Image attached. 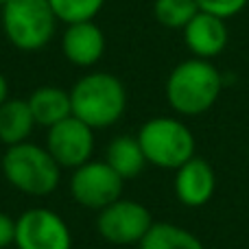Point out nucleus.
Instances as JSON below:
<instances>
[{
    "mask_svg": "<svg viewBox=\"0 0 249 249\" xmlns=\"http://www.w3.org/2000/svg\"><path fill=\"white\" fill-rule=\"evenodd\" d=\"M223 77L208 59H186L166 79V101L181 116H199L219 101Z\"/></svg>",
    "mask_w": 249,
    "mask_h": 249,
    "instance_id": "obj_1",
    "label": "nucleus"
},
{
    "mask_svg": "<svg viewBox=\"0 0 249 249\" xmlns=\"http://www.w3.org/2000/svg\"><path fill=\"white\" fill-rule=\"evenodd\" d=\"M72 116L88 127L107 129L121 121L127 107V90L112 72L83 74L70 90Z\"/></svg>",
    "mask_w": 249,
    "mask_h": 249,
    "instance_id": "obj_2",
    "label": "nucleus"
},
{
    "mask_svg": "<svg viewBox=\"0 0 249 249\" xmlns=\"http://www.w3.org/2000/svg\"><path fill=\"white\" fill-rule=\"evenodd\" d=\"M2 173L13 188L31 197L51 195L61 179V166L53 160L46 146L29 140L7 146L2 155Z\"/></svg>",
    "mask_w": 249,
    "mask_h": 249,
    "instance_id": "obj_3",
    "label": "nucleus"
},
{
    "mask_svg": "<svg viewBox=\"0 0 249 249\" xmlns=\"http://www.w3.org/2000/svg\"><path fill=\"white\" fill-rule=\"evenodd\" d=\"M138 142L146 164L177 171L181 164L195 158V136L181 121L171 116L151 118L138 131Z\"/></svg>",
    "mask_w": 249,
    "mask_h": 249,
    "instance_id": "obj_4",
    "label": "nucleus"
},
{
    "mask_svg": "<svg viewBox=\"0 0 249 249\" xmlns=\"http://www.w3.org/2000/svg\"><path fill=\"white\" fill-rule=\"evenodd\" d=\"M0 11L7 39L26 53L46 46L59 22L48 0H7Z\"/></svg>",
    "mask_w": 249,
    "mask_h": 249,
    "instance_id": "obj_5",
    "label": "nucleus"
},
{
    "mask_svg": "<svg viewBox=\"0 0 249 249\" xmlns=\"http://www.w3.org/2000/svg\"><path fill=\"white\" fill-rule=\"evenodd\" d=\"M124 179L105 160H90L74 168L70 177L72 199L83 208L103 210L109 203L118 201L123 195Z\"/></svg>",
    "mask_w": 249,
    "mask_h": 249,
    "instance_id": "obj_6",
    "label": "nucleus"
},
{
    "mask_svg": "<svg viewBox=\"0 0 249 249\" xmlns=\"http://www.w3.org/2000/svg\"><path fill=\"white\" fill-rule=\"evenodd\" d=\"M153 223L149 208L123 197L99 210L96 216V230L112 245H140Z\"/></svg>",
    "mask_w": 249,
    "mask_h": 249,
    "instance_id": "obj_7",
    "label": "nucleus"
},
{
    "mask_svg": "<svg viewBox=\"0 0 249 249\" xmlns=\"http://www.w3.org/2000/svg\"><path fill=\"white\" fill-rule=\"evenodd\" d=\"M18 249H70L72 234L66 221L48 208H31L16 219Z\"/></svg>",
    "mask_w": 249,
    "mask_h": 249,
    "instance_id": "obj_8",
    "label": "nucleus"
},
{
    "mask_svg": "<svg viewBox=\"0 0 249 249\" xmlns=\"http://www.w3.org/2000/svg\"><path fill=\"white\" fill-rule=\"evenodd\" d=\"M46 149L61 168H79L92 160L94 153V129L79 118L68 116L53 124L46 133Z\"/></svg>",
    "mask_w": 249,
    "mask_h": 249,
    "instance_id": "obj_9",
    "label": "nucleus"
},
{
    "mask_svg": "<svg viewBox=\"0 0 249 249\" xmlns=\"http://www.w3.org/2000/svg\"><path fill=\"white\" fill-rule=\"evenodd\" d=\"M61 53L72 66L90 68L105 53V33L94 20L66 24L61 35Z\"/></svg>",
    "mask_w": 249,
    "mask_h": 249,
    "instance_id": "obj_10",
    "label": "nucleus"
},
{
    "mask_svg": "<svg viewBox=\"0 0 249 249\" xmlns=\"http://www.w3.org/2000/svg\"><path fill=\"white\" fill-rule=\"evenodd\" d=\"M216 190L214 168L203 158H190L175 171V195L184 206L201 208L212 199Z\"/></svg>",
    "mask_w": 249,
    "mask_h": 249,
    "instance_id": "obj_11",
    "label": "nucleus"
},
{
    "mask_svg": "<svg viewBox=\"0 0 249 249\" xmlns=\"http://www.w3.org/2000/svg\"><path fill=\"white\" fill-rule=\"evenodd\" d=\"M228 26L223 18L199 11L188 24L184 26V42L188 51L199 59H208L221 55L228 46Z\"/></svg>",
    "mask_w": 249,
    "mask_h": 249,
    "instance_id": "obj_12",
    "label": "nucleus"
},
{
    "mask_svg": "<svg viewBox=\"0 0 249 249\" xmlns=\"http://www.w3.org/2000/svg\"><path fill=\"white\" fill-rule=\"evenodd\" d=\"M26 103H29V109L33 114L35 124L46 127V129L61 123L64 118L72 116L70 92H66L59 86H39L37 90L31 92Z\"/></svg>",
    "mask_w": 249,
    "mask_h": 249,
    "instance_id": "obj_13",
    "label": "nucleus"
},
{
    "mask_svg": "<svg viewBox=\"0 0 249 249\" xmlns=\"http://www.w3.org/2000/svg\"><path fill=\"white\" fill-rule=\"evenodd\" d=\"M33 127L35 121L26 99H7L0 105V142L4 146L26 142Z\"/></svg>",
    "mask_w": 249,
    "mask_h": 249,
    "instance_id": "obj_14",
    "label": "nucleus"
},
{
    "mask_svg": "<svg viewBox=\"0 0 249 249\" xmlns=\"http://www.w3.org/2000/svg\"><path fill=\"white\" fill-rule=\"evenodd\" d=\"M105 162L123 177L133 179L146 166V158L142 153V146L138 142V136H116L109 142L105 151Z\"/></svg>",
    "mask_w": 249,
    "mask_h": 249,
    "instance_id": "obj_15",
    "label": "nucleus"
},
{
    "mask_svg": "<svg viewBox=\"0 0 249 249\" xmlns=\"http://www.w3.org/2000/svg\"><path fill=\"white\" fill-rule=\"evenodd\" d=\"M138 249H206L193 232L175 223H153Z\"/></svg>",
    "mask_w": 249,
    "mask_h": 249,
    "instance_id": "obj_16",
    "label": "nucleus"
},
{
    "mask_svg": "<svg viewBox=\"0 0 249 249\" xmlns=\"http://www.w3.org/2000/svg\"><path fill=\"white\" fill-rule=\"evenodd\" d=\"M199 13L197 0H155L153 16L166 29H181Z\"/></svg>",
    "mask_w": 249,
    "mask_h": 249,
    "instance_id": "obj_17",
    "label": "nucleus"
},
{
    "mask_svg": "<svg viewBox=\"0 0 249 249\" xmlns=\"http://www.w3.org/2000/svg\"><path fill=\"white\" fill-rule=\"evenodd\" d=\"M55 18L64 24L94 20L103 9L105 0H48Z\"/></svg>",
    "mask_w": 249,
    "mask_h": 249,
    "instance_id": "obj_18",
    "label": "nucleus"
},
{
    "mask_svg": "<svg viewBox=\"0 0 249 249\" xmlns=\"http://www.w3.org/2000/svg\"><path fill=\"white\" fill-rule=\"evenodd\" d=\"M247 2L249 0H197L199 11L212 13V16L223 18V20H228V18L241 13Z\"/></svg>",
    "mask_w": 249,
    "mask_h": 249,
    "instance_id": "obj_19",
    "label": "nucleus"
},
{
    "mask_svg": "<svg viewBox=\"0 0 249 249\" xmlns=\"http://www.w3.org/2000/svg\"><path fill=\"white\" fill-rule=\"evenodd\" d=\"M16 243V221L7 214L0 212V249H7Z\"/></svg>",
    "mask_w": 249,
    "mask_h": 249,
    "instance_id": "obj_20",
    "label": "nucleus"
},
{
    "mask_svg": "<svg viewBox=\"0 0 249 249\" xmlns=\"http://www.w3.org/2000/svg\"><path fill=\"white\" fill-rule=\"evenodd\" d=\"M7 99H9V83H7V79H4V74L0 72V105Z\"/></svg>",
    "mask_w": 249,
    "mask_h": 249,
    "instance_id": "obj_21",
    "label": "nucleus"
},
{
    "mask_svg": "<svg viewBox=\"0 0 249 249\" xmlns=\"http://www.w3.org/2000/svg\"><path fill=\"white\" fill-rule=\"evenodd\" d=\"M4 2H7V0H0V9H2V7H4Z\"/></svg>",
    "mask_w": 249,
    "mask_h": 249,
    "instance_id": "obj_22",
    "label": "nucleus"
}]
</instances>
